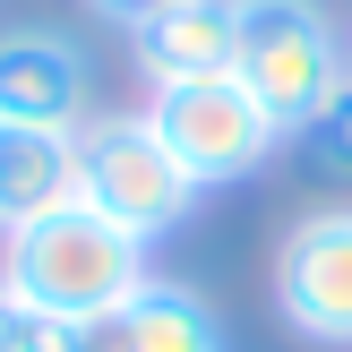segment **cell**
I'll use <instances>...</instances> for the list:
<instances>
[{
  "mask_svg": "<svg viewBox=\"0 0 352 352\" xmlns=\"http://www.w3.org/2000/svg\"><path fill=\"white\" fill-rule=\"evenodd\" d=\"M275 309L309 344H352V206H318L275 250Z\"/></svg>",
  "mask_w": 352,
  "mask_h": 352,
  "instance_id": "cell-5",
  "label": "cell"
},
{
  "mask_svg": "<svg viewBox=\"0 0 352 352\" xmlns=\"http://www.w3.org/2000/svg\"><path fill=\"white\" fill-rule=\"evenodd\" d=\"M0 120H17V129H86V52L52 26L0 34Z\"/></svg>",
  "mask_w": 352,
  "mask_h": 352,
  "instance_id": "cell-7",
  "label": "cell"
},
{
  "mask_svg": "<svg viewBox=\"0 0 352 352\" xmlns=\"http://www.w3.org/2000/svg\"><path fill=\"white\" fill-rule=\"evenodd\" d=\"M86 352H223V327H215V309H206L189 284L146 275L112 318L86 327Z\"/></svg>",
  "mask_w": 352,
  "mask_h": 352,
  "instance_id": "cell-8",
  "label": "cell"
},
{
  "mask_svg": "<svg viewBox=\"0 0 352 352\" xmlns=\"http://www.w3.org/2000/svg\"><path fill=\"white\" fill-rule=\"evenodd\" d=\"M0 352H86V327H69L52 309H26L17 292H0Z\"/></svg>",
  "mask_w": 352,
  "mask_h": 352,
  "instance_id": "cell-10",
  "label": "cell"
},
{
  "mask_svg": "<svg viewBox=\"0 0 352 352\" xmlns=\"http://www.w3.org/2000/svg\"><path fill=\"white\" fill-rule=\"evenodd\" d=\"M344 60H352V26H344Z\"/></svg>",
  "mask_w": 352,
  "mask_h": 352,
  "instance_id": "cell-13",
  "label": "cell"
},
{
  "mask_svg": "<svg viewBox=\"0 0 352 352\" xmlns=\"http://www.w3.org/2000/svg\"><path fill=\"white\" fill-rule=\"evenodd\" d=\"M129 52L146 69V86L223 78L241 52V0H155L129 17Z\"/></svg>",
  "mask_w": 352,
  "mask_h": 352,
  "instance_id": "cell-6",
  "label": "cell"
},
{
  "mask_svg": "<svg viewBox=\"0 0 352 352\" xmlns=\"http://www.w3.org/2000/svg\"><path fill=\"white\" fill-rule=\"evenodd\" d=\"M146 120H155V138L189 164V181H198V189L250 181V172L284 146L275 112L232 78V69H223V78H189V86H155Z\"/></svg>",
  "mask_w": 352,
  "mask_h": 352,
  "instance_id": "cell-4",
  "label": "cell"
},
{
  "mask_svg": "<svg viewBox=\"0 0 352 352\" xmlns=\"http://www.w3.org/2000/svg\"><path fill=\"white\" fill-rule=\"evenodd\" d=\"M301 146L318 155L327 172H352V78L336 86V103H327V112H318V120L301 129Z\"/></svg>",
  "mask_w": 352,
  "mask_h": 352,
  "instance_id": "cell-11",
  "label": "cell"
},
{
  "mask_svg": "<svg viewBox=\"0 0 352 352\" xmlns=\"http://www.w3.org/2000/svg\"><path fill=\"white\" fill-rule=\"evenodd\" d=\"M78 206V129H17L0 120V232Z\"/></svg>",
  "mask_w": 352,
  "mask_h": 352,
  "instance_id": "cell-9",
  "label": "cell"
},
{
  "mask_svg": "<svg viewBox=\"0 0 352 352\" xmlns=\"http://www.w3.org/2000/svg\"><path fill=\"white\" fill-rule=\"evenodd\" d=\"M146 275H155L146 241L120 232L112 215H95L86 198L43 215V223H26V232H9V250H0V292H17L26 309H52L69 327L112 318Z\"/></svg>",
  "mask_w": 352,
  "mask_h": 352,
  "instance_id": "cell-1",
  "label": "cell"
},
{
  "mask_svg": "<svg viewBox=\"0 0 352 352\" xmlns=\"http://www.w3.org/2000/svg\"><path fill=\"white\" fill-rule=\"evenodd\" d=\"M103 9H112V17H138V9H155V0H103Z\"/></svg>",
  "mask_w": 352,
  "mask_h": 352,
  "instance_id": "cell-12",
  "label": "cell"
},
{
  "mask_svg": "<svg viewBox=\"0 0 352 352\" xmlns=\"http://www.w3.org/2000/svg\"><path fill=\"white\" fill-rule=\"evenodd\" d=\"M78 198L155 250L164 232H181V223L198 215L206 189L189 181V164L155 138L146 112H112V120H86L78 129Z\"/></svg>",
  "mask_w": 352,
  "mask_h": 352,
  "instance_id": "cell-3",
  "label": "cell"
},
{
  "mask_svg": "<svg viewBox=\"0 0 352 352\" xmlns=\"http://www.w3.org/2000/svg\"><path fill=\"white\" fill-rule=\"evenodd\" d=\"M232 78L275 112L284 138H301L309 120L336 103V86L352 78V60H344V34H336V17H327L318 0H241Z\"/></svg>",
  "mask_w": 352,
  "mask_h": 352,
  "instance_id": "cell-2",
  "label": "cell"
}]
</instances>
